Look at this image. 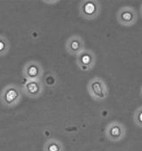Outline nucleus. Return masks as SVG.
Listing matches in <instances>:
<instances>
[{
	"label": "nucleus",
	"instance_id": "nucleus-1",
	"mask_svg": "<svg viewBox=\"0 0 142 151\" xmlns=\"http://www.w3.org/2000/svg\"><path fill=\"white\" fill-rule=\"evenodd\" d=\"M88 93L95 101H103L108 95V89L105 82L100 77H95L88 82Z\"/></svg>",
	"mask_w": 142,
	"mask_h": 151
},
{
	"label": "nucleus",
	"instance_id": "nucleus-2",
	"mask_svg": "<svg viewBox=\"0 0 142 151\" xmlns=\"http://www.w3.org/2000/svg\"><path fill=\"white\" fill-rule=\"evenodd\" d=\"M100 11V3L96 0H85L80 4V13L83 19L87 20H93L97 19Z\"/></svg>",
	"mask_w": 142,
	"mask_h": 151
},
{
	"label": "nucleus",
	"instance_id": "nucleus-3",
	"mask_svg": "<svg viewBox=\"0 0 142 151\" xmlns=\"http://www.w3.org/2000/svg\"><path fill=\"white\" fill-rule=\"evenodd\" d=\"M117 21L122 26L130 27L138 21V15L135 9L132 6H123L116 14Z\"/></svg>",
	"mask_w": 142,
	"mask_h": 151
},
{
	"label": "nucleus",
	"instance_id": "nucleus-4",
	"mask_svg": "<svg viewBox=\"0 0 142 151\" xmlns=\"http://www.w3.org/2000/svg\"><path fill=\"white\" fill-rule=\"evenodd\" d=\"M76 63L82 71H91L96 64V56L93 51L85 49L76 56Z\"/></svg>",
	"mask_w": 142,
	"mask_h": 151
},
{
	"label": "nucleus",
	"instance_id": "nucleus-5",
	"mask_svg": "<svg viewBox=\"0 0 142 151\" xmlns=\"http://www.w3.org/2000/svg\"><path fill=\"white\" fill-rule=\"evenodd\" d=\"M65 48L67 52L71 55L78 56L85 50L84 40L80 35H73L67 40Z\"/></svg>",
	"mask_w": 142,
	"mask_h": 151
},
{
	"label": "nucleus",
	"instance_id": "nucleus-6",
	"mask_svg": "<svg viewBox=\"0 0 142 151\" xmlns=\"http://www.w3.org/2000/svg\"><path fill=\"white\" fill-rule=\"evenodd\" d=\"M124 134V129L119 124H113L107 129V136L112 141L120 140Z\"/></svg>",
	"mask_w": 142,
	"mask_h": 151
},
{
	"label": "nucleus",
	"instance_id": "nucleus-7",
	"mask_svg": "<svg viewBox=\"0 0 142 151\" xmlns=\"http://www.w3.org/2000/svg\"><path fill=\"white\" fill-rule=\"evenodd\" d=\"M26 88L28 89L30 93H32L33 95H37V94L40 93V91L43 89V86L37 80L35 81H31L30 83H28L26 86Z\"/></svg>",
	"mask_w": 142,
	"mask_h": 151
},
{
	"label": "nucleus",
	"instance_id": "nucleus-8",
	"mask_svg": "<svg viewBox=\"0 0 142 151\" xmlns=\"http://www.w3.org/2000/svg\"><path fill=\"white\" fill-rule=\"evenodd\" d=\"M42 72H40V67L38 65H31L28 68V75L32 78H37L41 75Z\"/></svg>",
	"mask_w": 142,
	"mask_h": 151
},
{
	"label": "nucleus",
	"instance_id": "nucleus-9",
	"mask_svg": "<svg viewBox=\"0 0 142 151\" xmlns=\"http://www.w3.org/2000/svg\"><path fill=\"white\" fill-rule=\"evenodd\" d=\"M47 151H62L61 144L56 141H51L47 145Z\"/></svg>",
	"mask_w": 142,
	"mask_h": 151
},
{
	"label": "nucleus",
	"instance_id": "nucleus-10",
	"mask_svg": "<svg viewBox=\"0 0 142 151\" xmlns=\"http://www.w3.org/2000/svg\"><path fill=\"white\" fill-rule=\"evenodd\" d=\"M17 97H18V93H17L14 89H10V90L7 92L6 95H5V100H6L7 102L11 103V102L13 101Z\"/></svg>",
	"mask_w": 142,
	"mask_h": 151
},
{
	"label": "nucleus",
	"instance_id": "nucleus-11",
	"mask_svg": "<svg viewBox=\"0 0 142 151\" xmlns=\"http://www.w3.org/2000/svg\"><path fill=\"white\" fill-rule=\"evenodd\" d=\"M134 120L136 124H138L139 126L142 127V108H139L134 115Z\"/></svg>",
	"mask_w": 142,
	"mask_h": 151
},
{
	"label": "nucleus",
	"instance_id": "nucleus-12",
	"mask_svg": "<svg viewBox=\"0 0 142 151\" xmlns=\"http://www.w3.org/2000/svg\"><path fill=\"white\" fill-rule=\"evenodd\" d=\"M4 47H5L4 43L3 41H1V40H0V52H1V51H3V50L4 49Z\"/></svg>",
	"mask_w": 142,
	"mask_h": 151
},
{
	"label": "nucleus",
	"instance_id": "nucleus-13",
	"mask_svg": "<svg viewBox=\"0 0 142 151\" xmlns=\"http://www.w3.org/2000/svg\"><path fill=\"white\" fill-rule=\"evenodd\" d=\"M140 12H141V17H142V4H141V9H140Z\"/></svg>",
	"mask_w": 142,
	"mask_h": 151
},
{
	"label": "nucleus",
	"instance_id": "nucleus-14",
	"mask_svg": "<svg viewBox=\"0 0 142 151\" xmlns=\"http://www.w3.org/2000/svg\"><path fill=\"white\" fill-rule=\"evenodd\" d=\"M141 96H142V86H141Z\"/></svg>",
	"mask_w": 142,
	"mask_h": 151
}]
</instances>
